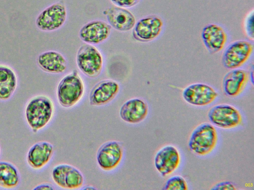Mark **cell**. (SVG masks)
Wrapping results in <instances>:
<instances>
[{
	"label": "cell",
	"instance_id": "6da1fadb",
	"mask_svg": "<svg viewBox=\"0 0 254 190\" xmlns=\"http://www.w3.org/2000/svg\"><path fill=\"white\" fill-rule=\"evenodd\" d=\"M55 112L54 102L48 96L38 95L27 102L24 110L26 122L34 133L45 129L53 120Z\"/></svg>",
	"mask_w": 254,
	"mask_h": 190
},
{
	"label": "cell",
	"instance_id": "7a4b0ae2",
	"mask_svg": "<svg viewBox=\"0 0 254 190\" xmlns=\"http://www.w3.org/2000/svg\"><path fill=\"white\" fill-rule=\"evenodd\" d=\"M85 93V85L78 72L73 70L64 77L57 90V99L64 108H70L78 103Z\"/></svg>",
	"mask_w": 254,
	"mask_h": 190
},
{
	"label": "cell",
	"instance_id": "3957f363",
	"mask_svg": "<svg viewBox=\"0 0 254 190\" xmlns=\"http://www.w3.org/2000/svg\"><path fill=\"white\" fill-rule=\"evenodd\" d=\"M218 140L215 128L208 123L196 126L191 132L188 142L190 149L195 154L204 156L214 149Z\"/></svg>",
	"mask_w": 254,
	"mask_h": 190
},
{
	"label": "cell",
	"instance_id": "277c9868",
	"mask_svg": "<svg viewBox=\"0 0 254 190\" xmlns=\"http://www.w3.org/2000/svg\"><path fill=\"white\" fill-rule=\"evenodd\" d=\"M254 51V44L250 41L239 40L225 48L222 63L227 69L240 68L250 59Z\"/></svg>",
	"mask_w": 254,
	"mask_h": 190
},
{
	"label": "cell",
	"instance_id": "5b68a950",
	"mask_svg": "<svg viewBox=\"0 0 254 190\" xmlns=\"http://www.w3.org/2000/svg\"><path fill=\"white\" fill-rule=\"evenodd\" d=\"M76 59L79 69L87 77L96 78L101 73L103 57L93 45L85 44L81 46L77 51Z\"/></svg>",
	"mask_w": 254,
	"mask_h": 190
},
{
	"label": "cell",
	"instance_id": "8992f818",
	"mask_svg": "<svg viewBox=\"0 0 254 190\" xmlns=\"http://www.w3.org/2000/svg\"><path fill=\"white\" fill-rule=\"evenodd\" d=\"M67 17L66 6L63 1L55 2L49 5L38 15L36 25L43 31H54L61 28Z\"/></svg>",
	"mask_w": 254,
	"mask_h": 190
},
{
	"label": "cell",
	"instance_id": "52a82bcc",
	"mask_svg": "<svg viewBox=\"0 0 254 190\" xmlns=\"http://www.w3.org/2000/svg\"><path fill=\"white\" fill-rule=\"evenodd\" d=\"M124 156V148L117 141H109L98 148L96 161L99 168L105 172L116 170L122 163Z\"/></svg>",
	"mask_w": 254,
	"mask_h": 190
},
{
	"label": "cell",
	"instance_id": "ba28073f",
	"mask_svg": "<svg viewBox=\"0 0 254 190\" xmlns=\"http://www.w3.org/2000/svg\"><path fill=\"white\" fill-rule=\"evenodd\" d=\"M162 18L157 15H149L140 19L133 27L132 36L136 41L147 43L156 39L164 28Z\"/></svg>",
	"mask_w": 254,
	"mask_h": 190
},
{
	"label": "cell",
	"instance_id": "9c48e42d",
	"mask_svg": "<svg viewBox=\"0 0 254 190\" xmlns=\"http://www.w3.org/2000/svg\"><path fill=\"white\" fill-rule=\"evenodd\" d=\"M208 118L212 124L223 129L236 128L242 122V116L239 110L227 104L213 106L208 112Z\"/></svg>",
	"mask_w": 254,
	"mask_h": 190
},
{
	"label": "cell",
	"instance_id": "30bf717a",
	"mask_svg": "<svg viewBox=\"0 0 254 190\" xmlns=\"http://www.w3.org/2000/svg\"><path fill=\"white\" fill-rule=\"evenodd\" d=\"M218 93L212 87L196 83L186 87L182 93L184 99L189 104L198 106L207 105L218 97Z\"/></svg>",
	"mask_w": 254,
	"mask_h": 190
},
{
	"label": "cell",
	"instance_id": "8fae6325",
	"mask_svg": "<svg viewBox=\"0 0 254 190\" xmlns=\"http://www.w3.org/2000/svg\"><path fill=\"white\" fill-rule=\"evenodd\" d=\"M201 38L207 51L211 54H215L225 48L228 40V35L222 26L210 23L203 28Z\"/></svg>",
	"mask_w": 254,
	"mask_h": 190
},
{
	"label": "cell",
	"instance_id": "7c38bea8",
	"mask_svg": "<svg viewBox=\"0 0 254 190\" xmlns=\"http://www.w3.org/2000/svg\"><path fill=\"white\" fill-rule=\"evenodd\" d=\"M120 91L119 84L113 80L107 79L97 83L91 89L89 101L91 105L100 106L113 101Z\"/></svg>",
	"mask_w": 254,
	"mask_h": 190
},
{
	"label": "cell",
	"instance_id": "4fadbf2b",
	"mask_svg": "<svg viewBox=\"0 0 254 190\" xmlns=\"http://www.w3.org/2000/svg\"><path fill=\"white\" fill-rule=\"evenodd\" d=\"M180 161L179 152L171 145L160 148L156 153L154 160L156 169L163 177L168 176L176 171Z\"/></svg>",
	"mask_w": 254,
	"mask_h": 190
},
{
	"label": "cell",
	"instance_id": "5bb4252c",
	"mask_svg": "<svg viewBox=\"0 0 254 190\" xmlns=\"http://www.w3.org/2000/svg\"><path fill=\"white\" fill-rule=\"evenodd\" d=\"M54 153V146L50 142L41 141L33 144L28 149L26 161L34 170H40L51 160Z\"/></svg>",
	"mask_w": 254,
	"mask_h": 190
},
{
	"label": "cell",
	"instance_id": "9a60e30c",
	"mask_svg": "<svg viewBox=\"0 0 254 190\" xmlns=\"http://www.w3.org/2000/svg\"><path fill=\"white\" fill-rule=\"evenodd\" d=\"M149 111L148 105L143 99H129L121 106L119 115L121 119L130 124H137L145 119Z\"/></svg>",
	"mask_w": 254,
	"mask_h": 190
},
{
	"label": "cell",
	"instance_id": "2e32d148",
	"mask_svg": "<svg viewBox=\"0 0 254 190\" xmlns=\"http://www.w3.org/2000/svg\"><path fill=\"white\" fill-rule=\"evenodd\" d=\"M111 29L112 27L104 21L93 20L81 27L79 32V37L86 44H100L109 37Z\"/></svg>",
	"mask_w": 254,
	"mask_h": 190
},
{
	"label": "cell",
	"instance_id": "e0dca14e",
	"mask_svg": "<svg viewBox=\"0 0 254 190\" xmlns=\"http://www.w3.org/2000/svg\"><path fill=\"white\" fill-rule=\"evenodd\" d=\"M109 24L114 29L122 32L132 30L136 22L134 15L127 8L111 6L103 12Z\"/></svg>",
	"mask_w": 254,
	"mask_h": 190
},
{
	"label": "cell",
	"instance_id": "ac0fdd59",
	"mask_svg": "<svg viewBox=\"0 0 254 190\" xmlns=\"http://www.w3.org/2000/svg\"><path fill=\"white\" fill-rule=\"evenodd\" d=\"M250 79L247 71L242 68L231 69L223 77L222 88L224 93L230 97L240 95L246 87Z\"/></svg>",
	"mask_w": 254,
	"mask_h": 190
},
{
	"label": "cell",
	"instance_id": "d6986e66",
	"mask_svg": "<svg viewBox=\"0 0 254 190\" xmlns=\"http://www.w3.org/2000/svg\"><path fill=\"white\" fill-rule=\"evenodd\" d=\"M37 62L42 70L50 73L61 74L67 68V61L64 56L55 50L41 53L38 55Z\"/></svg>",
	"mask_w": 254,
	"mask_h": 190
},
{
	"label": "cell",
	"instance_id": "ffe728a7",
	"mask_svg": "<svg viewBox=\"0 0 254 190\" xmlns=\"http://www.w3.org/2000/svg\"><path fill=\"white\" fill-rule=\"evenodd\" d=\"M17 86V78L14 71L9 67L0 65V100L9 99Z\"/></svg>",
	"mask_w": 254,
	"mask_h": 190
},
{
	"label": "cell",
	"instance_id": "44dd1931",
	"mask_svg": "<svg viewBox=\"0 0 254 190\" xmlns=\"http://www.w3.org/2000/svg\"><path fill=\"white\" fill-rule=\"evenodd\" d=\"M20 182V173L12 163L0 161V187L4 189L17 188Z\"/></svg>",
	"mask_w": 254,
	"mask_h": 190
},
{
	"label": "cell",
	"instance_id": "7402d4cb",
	"mask_svg": "<svg viewBox=\"0 0 254 190\" xmlns=\"http://www.w3.org/2000/svg\"><path fill=\"white\" fill-rule=\"evenodd\" d=\"M84 183V177L81 172L69 165L64 176V189H79L83 187Z\"/></svg>",
	"mask_w": 254,
	"mask_h": 190
},
{
	"label": "cell",
	"instance_id": "603a6c76",
	"mask_svg": "<svg viewBox=\"0 0 254 190\" xmlns=\"http://www.w3.org/2000/svg\"><path fill=\"white\" fill-rule=\"evenodd\" d=\"M70 164H60L55 166L52 170V179L58 187L64 189V176Z\"/></svg>",
	"mask_w": 254,
	"mask_h": 190
},
{
	"label": "cell",
	"instance_id": "cb8c5ba5",
	"mask_svg": "<svg viewBox=\"0 0 254 190\" xmlns=\"http://www.w3.org/2000/svg\"><path fill=\"white\" fill-rule=\"evenodd\" d=\"M165 190H186L188 185L185 179L181 176L170 177L165 183L163 188Z\"/></svg>",
	"mask_w": 254,
	"mask_h": 190
},
{
	"label": "cell",
	"instance_id": "d4e9b609",
	"mask_svg": "<svg viewBox=\"0 0 254 190\" xmlns=\"http://www.w3.org/2000/svg\"><path fill=\"white\" fill-rule=\"evenodd\" d=\"M254 11L252 9L246 14L243 21V28L246 36L251 40L254 38Z\"/></svg>",
	"mask_w": 254,
	"mask_h": 190
},
{
	"label": "cell",
	"instance_id": "484cf974",
	"mask_svg": "<svg viewBox=\"0 0 254 190\" xmlns=\"http://www.w3.org/2000/svg\"><path fill=\"white\" fill-rule=\"evenodd\" d=\"M141 0H111L115 6L128 8L137 5Z\"/></svg>",
	"mask_w": 254,
	"mask_h": 190
},
{
	"label": "cell",
	"instance_id": "4316f807",
	"mask_svg": "<svg viewBox=\"0 0 254 190\" xmlns=\"http://www.w3.org/2000/svg\"><path fill=\"white\" fill-rule=\"evenodd\" d=\"M235 189L234 185L232 183L226 181L218 183L211 188V190H234Z\"/></svg>",
	"mask_w": 254,
	"mask_h": 190
},
{
	"label": "cell",
	"instance_id": "83f0119b",
	"mask_svg": "<svg viewBox=\"0 0 254 190\" xmlns=\"http://www.w3.org/2000/svg\"><path fill=\"white\" fill-rule=\"evenodd\" d=\"M54 188L52 185L47 183L41 184L35 187L33 190H54Z\"/></svg>",
	"mask_w": 254,
	"mask_h": 190
},
{
	"label": "cell",
	"instance_id": "f1b7e54d",
	"mask_svg": "<svg viewBox=\"0 0 254 190\" xmlns=\"http://www.w3.org/2000/svg\"></svg>",
	"mask_w": 254,
	"mask_h": 190
}]
</instances>
